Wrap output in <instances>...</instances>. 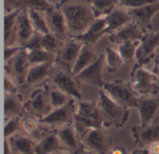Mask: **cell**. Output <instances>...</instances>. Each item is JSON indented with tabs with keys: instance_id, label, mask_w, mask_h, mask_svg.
Instances as JSON below:
<instances>
[{
	"instance_id": "1",
	"label": "cell",
	"mask_w": 159,
	"mask_h": 154,
	"mask_svg": "<svg viewBox=\"0 0 159 154\" xmlns=\"http://www.w3.org/2000/svg\"><path fill=\"white\" fill-rule=\"evenodd\" d=\"M91 3L92 0H60L55 3L65 18L68 38L84 33L96 20Z\"/></svg>"
},
{
	"instance_id": "2",
	"label": "cell",
	"mask_w": 159,
	"mask_h": 154,
	"mask_svg": "<svg viewBox=\"0 0 159 154\" xmlns=\"http://www.w3.org/2000/svg\"><path fill=\"white\" fill-rule=\"evenodd\" d=\"M97 105L102 121L103 128H122L129 117V110L113 101L102 90H99Z\"/></svg>"
},
{
	"instance_id": "3",
	"label": "cell",
	"mask_w": 159,
	"mask_h": 154,
	"mask_svg": "<svg viewBox=\"0 0 159 154\" xmlns=\"http://www.w3.org/2000/svg\"><path fill=\"white\" fill-rule=\"evenodd\" d=\"M102 89L113 101L121 107L126 109L138 108L140 97L132 88L130 82L116 79L112 82L104 83Z\"/></svg>"
},
{
	"instance_id": "4",
	"label": "cell",
	"mask_w": 159,
	"mask_h": 154,
	"mask_svg": "<svg viewBox=\"0 0 159 154\" xmlns=\"http://www.w3.org/2000/svg\"><path fill=\"white\" fill-rule=\"evenodd\" d=\"M49 85L60 89L76 101L82 100L81 83L76 79L71 71H68L63 67L56 64L54 65L51 76L49 78Z\"/></svg>"
},
{
	"instance_id": "5",
	"label": "cell",
	"mask_w": 159,
	"mask_h": 154,
	"mask_svg": "<svg viewBox=\"0 0 159 154\" xmlns=\"http://www.w3.org/2000/svg\"><path fill=\"white\" fill-rule=\"evenodd\" d=\"M158 79L157 75L143 67H132L130 83L136 94L142 97H154L159 92Z\"/></svg>"
},
{
	"instance_id": "6",
	"label": "cell",
	"mask_w": 159,
	"mask_h": 154,
	"mask_svg": "<svg viewBox=\"0 0 159 154\" xmlns=\"http://www.w3.org/2000/svg\"><path fill=\"white\" fill-rule=\"evenodd\" d=\"M52 106L48 96V84L36 88L32 92L29 99L24 102V112L28 116L37 120L45 118L52 111Z\"/></svg>"
},
{
	"instance_id": "7",
	"label": "cell",
	"mask_w": 159,
	"mask_h": 154,
	"mask_svg": "<svg viewBox=\"0 0 159 154\" xmlns=\"http://www.w3.org/2000/svg\"><path fill=\"white\" fill-rule=\"evenodd\" d=\"M75 99H71L65 105L51 111L45 118L39 120L40 124L49 129H58L67 125H74L75 115L77 111Z\"/></svg>"
},
{
	"instance_id": "8",
	"label": "cell",
	"mask_w": 159,
	"mask_h": 154,
	"mask_svg": "<svg viewBox=\"0 0 159 154\" xmlns=\"http://www.w3.org/2000/svg\"><path fill=\"white\" fill-rule=\"evenodd\" d=\"M81 143L84 150L96 154H108L113 147V140L105 128L89 130L82 138Z\"/></svg>"
},
{
	"instance_id": "9",
	"label": "cell",
	"mask_w": 159,
	"mask_h": 154,
	"mask_svg": "<svg viewBox=\"0 0 159 154\" xmlns=\"http://www.w3.org/2000/svg\"><path fill=\"white\" fill-rule=\"evenodd\" d=\"M159 47V32H153L148 30L144 33L143 36L140 40L135 58V67H143L157 56L156 50Z\"/></svg>"
},
{
	"instance_id": "10",
	"label": "cell",
	"mask_w": 159,
	"mask_h": 154,
	"mask_svg": "<svg viewBox=\"0 0 159 154\" xmlns=\"http://www.w3.org/2000/svg\"><path fill=\"white\" fill-rule=\"evenodd\" d=\"M31 67L28 52L21 47L10 60L5 62V73L12 77L19 86H25L26 77Z\"/></svg>"
},
{
	"instance_id": "11",
	"label": "cell",
	"mask_w": 159,
	"mask_h": 154,
	"mask_svg": "<svg viewBox=\"0 0 159 154\" xmlns=\"http://www.w3.org/2000/svg\"><path fill=\"white\" fill-rule=\"evenodd\" d=\"M82 46L83 44L81 42L73 38H68L56 55L55 64L72 72Z\"/></svg>"
},
{
	"instance_id": "12",
	"label": "cell",
	"mask_w": 159,
	"mask_h": 154,
	"mask_svg": "<svg viewBox=\"0 0 159 154\" xmlns=\"http://www.w3.org/2000/svg\"><path fill=\"white\" fill-rule=\"evenodd\" d=\"M49 33H53L61 40L68 39V31L65 18L59 7L54 4L44 12Z\"/></svg>"
},
{
	"instance_id": "13",
	"label": "cell",
	"mask_w": 159,
	"mask_h": 154,
	"mask_svg": "<svg viewBox=\"0 0 159 154\" xmlns=\"http://www.w3.org/2000/svg\"><path fill=\"white\" fill-rule=\"evenodd\" d=\"M104 59H105L104 54H101L95 62H93L91 65L84 69L77 75H75L76 79L81 84H86L97 87H102L104 85L103 78H102V69H103Z\"/></svg>"
},
{
	"instance_id": "14",
	"label": "cell",
	"mask_w": 159,
	"mask_h": 154,
	"mask_svg": "<svg viewBox=\"0 0 159 154\" xmlns=\"http://www.w3.org/2000/svg\"><path fill=\"white\" fill-rule=\"evenodd\" d=\"M137 109L140 117V125H149L159 120V98H140Z\"/></svg>"
},
{
	"instance_id": "15",
	"label": "cell",
	"mask_w": 159,
	"mask_h": 154,
	"mask_svg": "<svg viewBox=\"0 0 159 154\" xmlns=\"http://www.w3.org/2000/svg\"><path fill=\"white\" fill-rule=\"evenodd\" d=\"M131 132L133 140L139 148H148L153 143L159 142V120L149 125L134 126Z\"/></svg>"
},
{
	"instance_id": "16",
	"label": "cell",
	"mask_w": 159,
	"mask_h": 154,
	"mask_svg": "<svg viewBox=\"0 0 159 154\" xmlns=\"http://www.w3.org/2000/svg\"><path fill=\"white\" fill-rule=\"evenodd\" d=\"M56 133L64 151L71 154H77L84 150L74 125L61 126L56 129Z\"/></svg>"
},
{
	"instance_id": "17",
	"label": "cell",
	"mask_w": 159,
	"mask_h": 154,
	"mask_svg": "<svg viewBox=\"0 0 159 154\" xmlns=\"http://www.w3.org/2000/svg\"><path fill=\"white\" fill-rule=\"evenodd\" d=\"M127 10L131 16L134 22H136L143 30L148 31L152 28L151 20L153 17L159 11V0L153 4Z\"/></svg>"
},
{
	"instance_id": "18",
	"label": "cell",
	"mask_w": 159,
	"mask_h": 154,
	"mask_svg": "<svg viewBox=\"0 0 159 154\" xmlns=\"http://www.w3.org/2000/svg\"><path fill=\"white\" fill-rule=\"evenodd\" d=\"M146 31L143 30L136 22L132 21L116 33L109 35V41L115 45H121L128 41L141 40Z\"/></svg>"
},
{
	"instance_id": "19",
	"label": "cell",
	"mask_w": 159,
	"mask_h": 154,
	"mask_svg": "<svg viewBox=\"0 0 159 154\" xmlns=\"http://www.w3.org/2000/svg\"><path fill=\"white\" fill-rule=\"evenodd\" d=\"M107 33V19H97L91 26L82 34L74 37L73 39L81 42L82 44H88L94 46L97 42Z\"/></svg>"
},
{
	"instance_id": "20",
	"label": "cell",
	"mask_w": 159,
	"mask_h": 154,
	"mask_svg": "<svg viewBox=\"0 0 159 154\" xmlns=\"http://www.w3.org/2000/svg\"><path fill=\"white\" fill-rule=\"evenodd\" d=\"M64 151L54 129H48L46 133L36 141L35 154H51L56 152Z\"/></svg>"
},
{
	"instance_id": "21",
	"label": "cell",
	"mask_w": 159,
	"mask_h": 154,
	"mask_svg": "<svg viewBox=\"0 0 159 154\" xmlns=\"http://www.w3.org/2000/svg\"><path fill=\"white\" fill-rule=\"evenodd\" d=\"M55 62H46L41 64L31 65L25 86H37L49 79L54 68Z\"/></svg>"
},
{
	"instance_id": "22",
	"label": "cell",
	"mask_w": 159,
	"mask_h": 154,
	"mask_svg": "<svg viewBox=\"0 0 159 154\" xmlns=\"http://www.w3.org/2000/svg\"><path fill=\"white\" fill-rule=\"evenodd\" d=\"M34 29L30 20L27 9L20 8L17 18V44L23 47L34 35Z\"/></svg>"
},
{
	"instance_id": "23",
	"label": "cell",
	"mask_w": 159,
	"mask_h": 154,
	"mask_svg": "<svg viewBox=\"0 0 159 154\" xmlns=\"http://www.w3.org/2000/svg\"><path fill=\"white\" fill-rule=\"evenodd\" d=\"M25 113L22 97L18 93L5 94L4 96V119L22 117Z\"/></svg>"
},
{
	"instance_id": "24",
	"label": "cell",
	"mask_w": 159,
	"mask_h": 154,
	"mask_svg": "<svg viewBox=\"0 0 159 154\" xmlns=\"http://www.w3.org/2000/svg\"><path fill=\"white\" fill-rule=\"evenodd\" d=\"M7 140L12 152L20 154H35L36 141L23 133L19 132Z\"/></svg>"
},
{
	"instance_id": "25",
	"label": "cell",
	"mask_w": 159,
	"mask_h": 154,
	"mask_svg": "<svg viewBox=\"0 0 159 154\" xmlns=\"http://www.w3.org/2000/svg\"><path fill=\"white\" fill-rule=\"evenodd\" d=\"M20 8L6 13L4 16V43L5 46H12L17 43V18Z\"/></svg>"
},
{
	"instance_id": "26",
	"label": "cell",
	"mask_w": 159,
	"mask_h": 154,
	"mask_svg": "<svg viewBox=\"0 0 159 154\" xmlns=\"http://www.w3.org/2000/svg\"><path fill=\"white\" fill-rule=\"evenodd\" d=\"M94 46L88 45V44H83V46L81 48V51L79 53V56L73 67L72 73L75 76L77 75L80 72H82L84 69L91 65L93 62L97 60L100 55L96 53L94 50Z\"/></svg>"
},
{
	"instance_id": "27",
	"label": "cell",
	"mask_w": 159,
	"mask_h": 154,
	"mask_svg": "<svg viewBox=\"0 0 159 154\" xmlns=\"http://www.w3.org/2000/svg\"><path fill=\"white\" fill-rule=\"evenodd\" d=\"M106 19H107V33L109 35L133 21L128 10H124L122 8H119L118 7L109 16H107Z\"/></svg>"
},
{
	"instance_id": "28",
	"label": "cell",
	"mask_w": 159,
	"mask_h": 154,
	"mask_svg": "<svg viewBox=\"0 0 159 154\" xmlns=\"http://www.w3.org/2000/svg\"><path fill=\"white\" fill-rule=\"evenodd\" d=\"M43 127L44 126L40 124L39 120H37L34 117L27 116V117L21 119V131L23 132V134L32 138L35 141L39 140L40 138L48 130L47 129L45 131L43 129Z\"/></svg>"
},
{
	"instance_id": "29",
	"label": "cell",
	"mask_w": 159,
	"mask_h": 154,
	"mask_svg": "<svg viewBox=\"0 0 159 154\" xmlns=\"http://www.w3.org/2000/svg\"><path fill=\"white\" fill-rule=\"evenodd\" d=\"M76 114L92 119L102 125V117L100 114V111L97 105V101H86L81 100L77 101V111ZM103 127V126H102Z\"/></svg>"
},
{
	"instance_id": "30",
	"label": "cell",
	"mask_w": 159,
	"mask_h": 154,
	"mask_svg": "<svg viewBox=\"0 0 159 154\" xmlns=\"http://www.w3.org/2000/svg\"><path fill=\"white\" fill-rule=\"evenodd\" d=\"M119 5L118 0H92L91 7L93 14L97 19L106 18Z\"/></svg>"
},
{
	"instance_id": "31",
	"label": "cell",
	"mask_w": 159,
	"mask_h": 154,
	"mask_svg": "<svg viewBox=\"0 0 159 154\" xmlns=\"http://www.w3.org/2000/svg\"><path fill=\"white\" fill-rule=\"evenodd\" d=\"M105 64L106 70L110 73H116L122 65L125 63L122 57L117 50H115L111 47H105Z\"/></svg>"
},
{
	"instance_id": "32",
	"label": "cell",
	"mask_w": 159,
	"mask_h": 154,
	"mask_svg": "<svg viewBox=\"0 0 159 154\" xmlns=\"http://www.w3.org/2000/svg\"><path fill=\"white\" fill-rule=\"evenodd\" d=\"M28 15L30 18V20L32 22V25L34 29V32L39 33L41 34H46L49 33L46 18L44 15V12L37 11V10H33V9H28Z\"/></svg>"
},
{
	"instance_id": "33",
	"label": "cell",
	"mask_w": 159,
	"mask_h": 154,
	"mask_svg": "<svg viewBox=\"0 0 159 154\" xmlns=\"http://www.w3.org/2000/svg\"><path fill=\"white\" fill-rule=\"evenodd\" d=\"M65 41L57 37L53 33H48L42 35V48L49 53L57 55Z\"/></svg>"
},
{
	"instance_id": "34",
	"label": "cell",
	"mask_w": 159,
	"mask_h": 154,
	"mask_svg": "<svg viewBox=\"0 0 159 154\" xmlns=\"http://www.w3.org/2000/svg\"><path fill=\"white\" fill-rule=\"evenodd\" d=\"M140 45V40L138 41H128L118 46L117 51L122 57L125 63H130L134 61L136 58V52Z\"/></svg>"
},
{
	"instance_id": "35",
	"label": "cell",
	"mask_w": 159,
	"mask_h": 154,
	"mask_svg": "<svg viewBox=\"0 0 159 154\" xmlns=\"http://www.w3.org/2000/svg\"><path fill=\"white\" fill-rule=\"evenodd\" d=\"M48 96H49V100L52 106V109H58L60 107H62L65 105L72 98H70L67 94L63 93L60 89L50 86L48 84Z\"/></svg>"
},
{
	"instance_id": "36",
	"label": "cell",
	"mask_w": 159,
	"mask_h": 154,
	"mask_svg": "<svg viewBox=\"0 0 159 154\" xmlns=\"http://www.w3.org/2000/svg\"><path fill=\"white\" fill-rule=\"evenodd\" d=\"M28 59L31 65H35L46 62H55L56 55L49 53L44 49H38L28 52Z\"/></svg>"
},
{
	"instance_id": "37",
	"label": "cell",
	"mask_w": 159,
	"mask_h": 154,
	"mask_svg": "<svg viewBox=\"0 0 159 154\" xmlns=\"http://www.w3.org/2000/svg\"><path fill=\"white\" fill-rule=\"evenodd\" d=\"M52 4H50L48 0H20L18 8L24 9H33L41 12H45Z\"/></svg>"
},
{
	"instance_id": "38",
	"label": "cell",
	"mask_w": 159,
	"mask_h": 154,
	"mask_svg": "<svg viewBox=\"0 0 159 154\" xmlns=\"http://www.w3.org/2000/svg\"><path fill=\"white\" fill-rule=\"evenodd\" d=\"M21 117H14L5 120L4 125V137L5 139H9L15 134L21 131Z\"/></svg>"
},
{
	"instance_id": "39",
	"label": "cell",
	"mask_w": 159,
	"mask_h": 154,
	"mask_svg": "<svg viewBox=\"0 0 159 154\" xmlns=\"http://www.w3.org/2000/svg\"><path fill=\"white\" fill-rule=\"evenodd\" d=\"M42 35H43V34L34 32V35H33V36L29 39V41L24 45L23 48H24L27 52L38 50V49H43V48H42Z\"/></svg>"
},
{
	"instance_id": "40",
	"label": "cell",
	"mask_w": 159,
	"mask_h": 154,
	"mask_svg": "<svg viewBox=\"0 0 159 154\" xmlns=\"http://www.w3.org/2000/svg\"><path fill=\"white\" fill-rule=\"evenodd\" d=\"M158 0H118L120 6L126 7L127 9L138 8L149 4H153Z\"/></svg>"
},
{
	"instance_id": "41",
	"label": "cell",
	"mask_w": 159,
	"mask_h": 154,
	"mask_svg": "<svg viewBox=\"0 0 159 154\" xmlns=\"http://www.w3.org/2000/svg\"><path fill=\"white\" fill-rule=\"evenodd\" d=\"M17 83L15 80L7 74H4V91L5 94L17 93Z\"/></svg>"
},
{
	"instance_id": "42",
	"label": "cell",
	"mask_w": 159,
	"mask_h": 154,
	"mask_svg": "<svg viewBox=\"0 0 159 154\" xmlns=\"http://www.w3.org/2000/svg\"><path fill=\"white\" fill-rule=\"evenodd\" d=\"M20 46H5L4 48V61L7 62L10 60L13 57L16 56V54L20 50Z\"/></svg>"
},
{
	"instance_id": "43",
	"label": "cell",
	"mask_w": 159,
	"mask_h": 154,
	"mask_svg": "<svg viewBox=\"0 0 159 154\" xmlns=\"http://www.w3.org/2000/svg\"><path fill=\"white\" fill-rule=\"evenodd\" d=\"M20 1V0H4V11H5V14L17 9Z\"/></svg>"
},
{
	"instance_id": "44",
	"label": "cell",
	"mask_w": 159,
	"mask_h": 154,
	"mask_svg": "<svg viewBox=\"0 0 159 154\" xmlns=\"http://www.w3.org/2000/svg\"><path fill=\"white\" fill-rule=\"evenodd\" d=\"M108 154H129L127 149L122 145H116L111 148Z\"/></svg>"
},
{
	"instance_id": "45",
	"label": "cell",
	"mask_w": 159,
	"mask_h": 154,
	"mask_svg": "<svg viewBox=\"0 0 159 154\" xmlns=\"http://www.w3.org/2000/svg\"><path fill=\"white\" fill-rule=\"evenodd\" d=\"M153 61H154V67H153L152 72L157 75V79H158L159 81V54H157L155 57Z\"/></svg>"
},
{
	"instance_id": "46",
	"label": "cell",
	"mask_w": 159,
	"mask_h": 154,
	"mask_svg": "<svg viewBox=\"0 0 159 154\" xmlns=\"http://www.w3.org/2000/svg\"><path fill=\"white\" fill-rule=\"evenodd\" d=\"M147 149L149 151V154H159V142L153 143Z\"/></svg>"
},
{
	"instance_id": "47",
	"label": "cell",
	"mask_w": 159,
	"mask_h": 154,
	"mask_svg": "<svg viewBox=\"0 0 159 154\" xmlns=\"http://www.w3.org/2000/svg\"><path fill=\"white\" fill-rule=\"evenodd\" d=\"M129 154H149V151L147 148H138L132 151Z\"/></svg>"
},
{
	"instance_id": "48",
	"label": "cell",
	"mask_w": 159,
	"mask_h": 154,
	"mask_svg": "<svg viewBox=\"0 0 159 154\" xmlns=\"http://www.w3.org/2000/svg\"><path fill=\"white\" fill-rule=\"evenodd\" d=\"M11 152V150H10V147L8 145V142L7 139H5L4 141V154H10Z\"/></svg>"
},
{
	"instance_id": "49",
	"label": "cell",
	"mask_w": 159,
	"mask_h": 154,
	"mask_svg": "<svg viewBox=\"0 0 159 154\" xmlns=\"http://www.w3.org/2000/svg\"><path fill=\"white\" fill-rule=\"evenodd\" d=\"M77 154H96L94 153V152H89V151H87V150H83L82 152H80L79 153Z\"/></svg>"
},
{
	"instance_id": "50",
	"label": "cell",
	"mask_w": 159,
	"mask_h": 154,
	"mask_svg": "<svg viewBox=\"0 0 159 154\" xmlns=\"http://www.w3.org/2000/svg\"><path fill=\"white\" fill-rule=\"evenodd\" d=\"M51 154H71L70 152H66V151H60V152H53Z\"/></svg>"
},
{
	"instance_id": "51",
	"label": "cell",
	"mask_w": 159,
	"mask_h": 154,
	"mask_svg": "<svg viewBox=\"0 0 159 154\" xmlns=\"http://www.w3.org/2000/svg\"><path fill=\"white\" fill-rule=\"evenodd\" d=\"M10 154H20V153H18V152H12V151H11Z\"/></svg>"
}]
</instances>
